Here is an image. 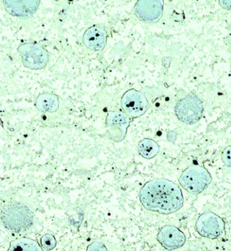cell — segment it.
<instances>
[{"label": "cell", "mask_w": 231, "mask_h": 251, "mask_svg": "<svg viewBox=\"0 0 231 251\" xmlns=\"http://www.w3.org/2000/svg\"><path fill=\"white\" fill-rule=\"evenodd\" d=\"M204 111L202 100L194 94H188L180 99L175 106L177 118L186 125L198 122L202 119Z\"/></svg>", "instance_id": "cell-3"}, {"label": "cell", "mask_w": 231, "mask_h": 251, "mask_svg": "<svg viewBox=\"0 0 231 251\" xmlns=\"http://www.w3.org/2000/svg\"><path fill=\"white\" fill-rule=\"evenodd\" d=\"M44 249L36 240L27 238H19L12 240L9 251H42Z\"/></svg>", "instance_id": "cell-14"}, {"label": "cell", "mask_w": 231, "mask_h": 251, "mask_svg": "<svg viewBox=\"0 0 231 251\" xmlns=\"http://www.w3.org/2000/svg\"><path fill=\"white\" fill-rule=\"evenodd\" d=\"M163 6V0H137L134 14L142 22L157 23L162 17Z\"/></svg>", "instance_id": "cell-9"}, {"label": "cell", "mask_w": 231, "mask_h": 251, "mask_svg": "<svg viewBox=\"0 0 231 251\" xmlns=\"http://www.w3.org/2000/svg\"><path fill=\"white\" fill-rule=\"evenodd\" d=\"M211 176L205 167L192 165L183 172L179 178V183L186 191L198 195L208 187Z\"/></svg>", "instance_id": "cell-2"}, {"label": "cell", "mask_w": 231, "mask_h": 251, "mask_svg": "<svg viewBox=\"0 0 231 251\" xmlns=\"http://www.w3.org/2000/svg\"><path fill=\"white\" fill-rule=\"evenodd\" d=\"M32 220L31 212L21 204L9 206L3 212V224L11 231H18L28 228L32 224Z\"/></svg>", "instance_id": "cell-5"}, {"label": "cell", "mask_w": 231, "mask_h": 251, "mask_svg": "<svg viewBox=\"0 0 231 251\" xmlns=\"http://www.w3.org/2000/svg\"><path fill=\"white\" fill-rule=\"evenodd\" d=\"M121 105L124 113L130 118L141 117L149 108L148 100L141 92L134 89L128 90L121 100Z\"/></svg>", "instance_id": "cell-8"}, {"label": "cell", "mask_w": 231, "mask_h": 251, "mask_svg": "<svg viewBox=\"0 0 231 251\" xmlns=\"http://www.w3.org/2000/svg\"><path fill=\"white\" fill-rule=\"evenodd\" d=\"M87 251H107V249L103 244L94 242V243L88 246Z\"/></svg>", "instance_id": "cell-18"}, {"label": "cell", "mask_w": 231, "mask_h": 251, "mask_svg": "<svg viewBox=\"0 0 231 251\" xmlns=\"http://www.w3.org/2000/svg\"><path fill=\"white\" fill-rule=\"evenodd\" d=\"M106 135L112 141H123L130 124V117L124 112L109 111L106 117Z\"/></svg>", "instance_id": "cell-6"}, {"label": "cell", "mask_w": 231, "mask_h": 251, "mask_svg": "<svg viewBox=\"0 0 231 251\" xmlns=\"http://www.w3.org/2000/svg\"><path fill=\"white\" fill-rule=\"evenodd\" d=\"M23 65L31 70H41L47 65L49 54L45 48L34 44L26 43L18 48Z\"/></svg>", "instance_id": "cell-4"}, {"label": "cell", "mask_w": 231, "mask_h": 251, "mask_svg": "<svg viewBox=\"0 0 231 251\" xmlns=\"http://www.w3.org/2000/svg\"><path fill=\"white\" fill-rule=\"evenodd\" d=\"M3 6L13 17L29 18L38 10L40 0H3Z\"/></svg>", "instance_id": "cell-11"}, {"label": "cell", "mask_w": 231, "mask_h": 251, "mask_svg": "<svg viewBox=\"0 0 231 251\" xmlns=\"http://www.w3.org/2000/svg\"><path fill=\"white\" fill-rule=\"evenodd\" d=\"M138 151L143 158L152 159L159 154V146L152 139L145 138L138 144Z\"/></svg>", "instance_id": "cell-15"}, {"label": "cell", "mask_w": 231, "mask_h": 251, "mask_svg": "<svg viewBox=\"0 0 231 251\" xmlns=\"http://www.w3.org/2000/svg\"><path fill=\"white\" fill-rule=\"evenodd\" d=\"M157 239L163 248L175 250L186 243V236L182 231L173 226H166L158 233Z\"/></svg>", "instance_id": "cell-10"}, {"label": "cell", "mask_w": 231, "mask_h": 251, "mask_svg": "<svg viewBox=\"0 0 231 251\" xmlns=\"http://www.w3.org/2000/svg\"><path fill=\"white\" fill-rule=\"evenodd\" d=\"M140 201L146 209L163 215L176 213L184 203L180 187L166 179L146 183L140 190Z\"/></svg>", "instance_id": "cell-1"}, {"label": "cell", "mask_w": 231, "mask_h": 251, "mask_svg": "<svg viewBox=\"0 0 231 251\" xmlns=\"http://www.w3.org/2000/svg\"><path fill=\"white\" fill-rule=\"evenodd\" d=\"M195 228L202 237L217 239L225 231V224L218 215L212 212H207L199 217Z\"/></svg>", "instance_id": "cell-7"}, {"label": "cell", "mask_w": 231, "mask_h": 251, "mask_svg": "<svg viewBox=\"0 0 231 251\" xmlns=\"http://www.w3.org/2000/svg\"><path fill=\"white\" fill-rule=\"evenodd\" d=\"M59 105L58 96L48 92L40 94L35 101L37 109L42 113H55L59 108Z\"/></svg>", "instance_id": "cell-13"}, {"label": "cell", "mask_w": 231, "mask_h": 251, "mask_svg": "<svg viewBox=\"0 0 231 251\" xmlns=\"http://www.w3.org/2000/svg\"><path fill=\"white\" fill-rule=\"evenodd\" d=\"M222 160L225 165L231 168V145L224 150L222 154Z\"/></svg>", "instance_id": "cell-17"}, {"label": "cell", "mask_w": 231, "mask_h": 251, "mask_svg": "<svg viewBox=\"0 0 231 251\" xmlns=\"http://www.w3.org/2000/svg\"><path fill=\"white\" fill-rule=\"evenodd\" d=\"M222 8L231 11V0H218Z\"/></svg>", "instance_id": "cell-19"}, {"label": "cell", "mask_w": 231, "mask_h": 251, "mask_svg": "<svg viewBox=\"0 0 231 251\" xmlns=\"http://www.w3.org/2000/svg\"><path fill=\"white\" fill-rule=\"evenodd\" d=\"M40 243L42 248L46 251H51L56 247L57 242L52 234H46L41 238Z\"/></svg>", "instance_id": "cell-16"}, {"label": "cell", "mask_w": 231, "mask_h": 251, "mask_svg": "<svg viewBox=\"0 0 231 251\" xmlns=\"http://www.w3.org/2000/svg\"><path fill=\"white\" fill-rule=\"evenodd\" d=\"M107 40V31L104 26L95 25L89 27L83 36V43L88 49L93 51L103 50Z\"/></svg>", "instance_id": "cell-12"}]
</instances>
